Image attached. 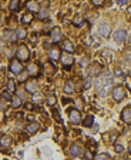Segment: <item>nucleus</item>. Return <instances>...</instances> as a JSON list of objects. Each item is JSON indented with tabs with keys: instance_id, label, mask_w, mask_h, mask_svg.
Masks as SVG:
<instances>
[{
	"instance_id": "31",
	"label": "nucleus",
	"mask_w": 131,
	"mask_h": 160,
	"mask_svg": "<svg viewBox=\"0 0 131 160\" xmlns=\"http://www.w3.org/2000/svg\"><path fill=\"white\" fill-rule=\"evenodd\" d=\"M84 157H86L87 160H94V156H93V153H91L90 149H86V150H84Z\"/></svg>"
},
{
	"instance_id": "40",
	"label": "nucleus",
	"mask_w": 131,
	"mask_h": 160,
	"mask_svg": "<svg viewBox=\"0 0 131 160\" xmlns=\"http://www.w3.org/2000/svg\"><path fill=\"white\" fill-rule=\"evenodd\" d=\"M53 116H54V119L57 120V122H62V120H60V117L57 116V109H53Z\"/></svg>"
},
{
	"instance_id": "37",
	"label": "nucleus",
	"mask_w": 131,
	"mask_h": 160,
	"mask_svg": "<svg viewBox=\"0 0 131 160\" xmlns=\"http://www.w3.org/2000/svg\"><path fill=\"white\" fill-rule=\"evenodd\" d=\"M114 149H115V152H117V153H123V150H124L123 144H115Z\"/></svg>"
},
{
	"instance_id": "44",
	"label": "nucleus",
	"mask_w": 131,
	"mask_h": 160,
	"mask_svg": "<svg viewBox=\"0 0 131 160\" xmlns=\"http://www.w3.org/2000/svg\"><path fill=\"white\" fill-rule=\"evenodd\" d=\"M44 47H46V49H50V43H49V41H44Z\"/></svg>"
},
{
	"instance_id": "4",
	"label": "nucleus",
	"mask_w": 131,
	"mask_h": 160,
	"mask_svg": "<svg viewBox=\"0 0 131 160\" xmlns=\"http://www.w3.org/2000/svg\"><path fill=\"white\" fill-rule=\"evenodd\" d=\"M9 69H10V72H12L13 74H16V76H19L20 73H23V66H21L20 60H16V59H13L12 62H10Z\"/></svg>"
},
{
	"instance_id": "46",
	"label": "nucleus",
	"mask_w": 131,
	"mask_h": 160,
	"mask_svg": "<svg viewBox=\"0 0 131 160\" xmlns=\"http://www.w3.org/2000/svg\"><path fill=\"white\" fill-rule=\"evenodd\" d=\"M127 12H128V14H131V6H130V7L127 9Z\"/></svg>"
},
{
	"instance_id": "9",
	"label": "nucleus",
	"mask_w": 131,
	"mask_h": 160,
	"mask_svg": "<svg viewBox=\"0 0 131 160\" xmlns=\"http://www.w3.org/2000/svg\"><path fill=\"white\" fill-rule=\"evenodd\" d=\"M39 90V83L36 80H29V82L26 83V92H29V93H36Z\"/></svg>"
},
{
	"instance_id": "48",
	"label": "nucleus",
	"mask_w": 131,
	"mask_h": 160,
	"mask_svg": "<svg viewBox=\"0 0 131 160\" xmlns=\"http://www.w3.org/2000/svg\"><path fill=\"white\" fill-rule=\"evenodd\" d=\"M0 26H2V17H0Z\"/></svg>"
},
{
	"instance_id": "38",
	"label": "nucleus",
	"mask_w": 131,
	"mask_h": 160,
	"mask_svg": "<svg viewBox=\"0 0 131 160\" xmlns=\"http://www.w3.org/2000/svg\"><path fill=\"white\" fill-rule=\"evenodd\" d=\"M26 76H27L26 73H20V74H19V82H24V80H26Z\"/></svg>"
},
{
	"instance_id": "12",
	"label": "nucleus",
	"mask_w": 131,
	"mask_h": 160,
	"mask_svg": "<svg viewBox=\"0 0 131 160\" xmlns=\"http://www.w3.org/2000/svg\"><path fill=\"white\" fill-rule=\"evenodd\" d=\"M121 120L125 122V123H131V107H125L123 111H121Z\"/></svg>"
},
{
	"instance_id": "33",
	"label": "nucleus",
	"mask_w": 131,
	"mask_h": 160,
	"mask_svg": "<svg viewBox=\"0 0 131 160\" xmlns=\"http://www.w3.org/2000/svg\"><path fill=\"white\" fill-rule=\"evenodd\" d=\"M33 100H34V102H41V100H43V96H41V93H33Z\"/></svg>"
},
{
	"instance_id": "36",
	"label": "nucleus",
	"mask_w": 131,
	"mask_h": 160,
	"mask_svg": "<svg viewBox=\"0 0 131 160\" xmlns=\"http://www.w3.org/2000/svg\"><path fill=\"white\" fill-rule=\"evenodd\" d=\"M98 73H100V66L95 64L94 67H93V70H91V74L94 76V74H98Z\"/></svg>"
},
{
	"instance_id": "1",
	"label": "nucleus",
	"mask_w": 131,
	"mask_h": 160,
	"mask_svg": "<svg viewBox=\"0 0 131 160\" xmlns=\"http://www.w3.org/2000/svg\"><path fill=\"white\" fill-rule=\"evenodd\" d=\"M111 76L108 73H103L95 79V92L100 96H106L111 87Z\"/></svg>"
},
{
	"instance_id": "15",
	"label": "nucleus",
	"mask_w": 131,
	"mask_h": 160,
	"mask_svg": "<svg viewBox=\"0 0 131 160\" xmlns=\"http://www.w3.org/2000/svg\"><path fill=\"white\" fill-rule=\"evenodd\" d=\"M12 142L13 140L9 135H3L0 137V146H2V147H9V146L12 144Z\"/></svg>"
},
{
	"instance_id": "17",
	"label": "nucleus",
	"mask_w": 131,
	"mask_h": 160,
	"mask_svg": "<svg viewBox=\"0 0 131 160\" xmlns=\"http://www.w3.org/2000/svg\"><path fill=\"white\" fill-rule=\"evenodd\" d=\"M60 56H62V54H60V50H58L57 47H56V49H51L49 52V59L50 60H58Z\"/></svg>"
},
{
	"instance_id": "19",
	"label": "nucleus",
	"mask_w": 131,
	"mask_h": 160,
	"mask_svg": "<svg viewBox=\"0 0 131 160\" xmlns=\"http://www.w3.org/2000/svg\"><path fill=\"white\" fill-rule=\"evenodd\" d=\"M50 16V12L47 7H40V10H39V19L40 20H44V19H47V17Z\"/></svg>"
},
{
	"instance_id": "11",
	"label": "nucleus",
	"mask_w": 131,
	"mask_h": 160,
	"mask_svg": "<svg viewBox=\"0 0 131 160\" xmlns=\"http://www.w3.org/2000/svg\"><path fill=\"white\" fill-rule=\"evenodd\" d=\"M60 60H62V63L66 66V67H69L70 64H73L74 63V57L73 56H70V53L62 54V56H60Z\"/></svg>"
},
{
	"instance_id": "22",
	"label": "nucleus",
	"mask_w": 131,
	"mask_h": 160,
	"mask_svg": "<svg viewBox=\"0 0 131 160\" xmlns=\"http://www.w3.org/2000/svg\"><path fill=\"white\" fill-rule=\"evenodd\" d=\"M20 7V0H12L10 4H9V9L12 10V12H17Z\"/></svg>"
},
{
	"instance_id": "18",
	"label": "nucleus",
	"mask_w": 131,
	"mask_h": 160,
	"mask_svg": "<svg viewBox=\"0 0 131 160\" xmlns=\"http://www.w3.org/2000/svg\"><path fill=\"white\" fill-rule=\"evenodd\" d=\"M26 7L30 10V13L32 12H39L40 10V7H39V3L37 2H34V0H30V2H27V6Z\"/></svg>"
},
{
	"instance_id": "8",
	"label": "nucleus",
	"mask_w": 131,
	"mask_h": 160,
	"mask_svg": "<svg viewBox=\"0 0 131 160\" xmlns=\"http://www.w3.org/2000/svg\"><path fill=\"white\" fill-rule=\"evenodd\" d=\"M70 113V122L73 124H77L81 122V113H80V110H77V109H73V110H69Z\"/></svg>"
},
{
	"instance_id": "32",
	"label": "nucleus",
	"mask_w": 131,
	"mask_h": 160,
	"mask_svg": "<svg viewBox=\"0 0 131 160\" xmlns=\"http://www.w3.org/2000/svg\"><path fill=\"white\" fill-rule=\"evenodd\" d=\"M46 103H47V104H49V106H54V104H56V96H49V97H47V100H46Z\"/></svg>"
},
{
	"instance_id": "41",
	"label": "nucleus",
	"mask_w": 131,
	"mask_h": 160,
	"mask_svg": "<svg viewBox=\"0 0 131 160\" xmlns=\"http://www.w3.org/2000/svg\"><path fill=\"white\" fill-rule=\"evenodd\" d=\"M117 4H120V6H125V4H127V0H117Z\"/></svg>"
},
{
	"instance_id": "24",
	"label": "nucleus",
	"mask_w": 131,
	"mask_h": 160,
	"mask_svg": "<svg viewBox=\"0 0 131 160\" xmlns=\"http://www.w3.org/2000/svg\"><path fill=\"white\" fill-rule=\"evenodd\" d=\"M39 67H37V64H34V63H30L29 66H27V73L33 74V76H36L37 73H39Z\"/></svg>"
},
{
	"instance_id": "23",
	"label": "nucleus",
	"mask_w": 131,
	"mask_h": 160,
	"mask_svg": "<svg viewBox=\"0 0 131 160\" xmlns=\"http://www.w3.org/2000/svg\"><path fill=\"white\" fill-rule=\"evenodd\" d=\"M4 36L7 37L9 40L12 41V43H14V41L19 39V37H17V34H16V32H10V30H6V34H4Z\"/></svg>"
},
{
	"instance_id": "5",
	"label": "nucleus",
	"mask_w": 131,
	"mask_h": 160,
	"mask_svg": "<svg viewBox=\"0 0 131 160\" xmlns=\"http://www.w3.org/2000/svg\"><path fill=\"white\" fill-rule=\"evenodd\" d=\"M113 39H114L115 43H124L125 39H127V30L124 29H117L113 34Z\"/></svg>"
},
{
	"instance_id": "39",
	"label": "nucleus",
	"mask_w": 131,
	"mask_h": 160,
	"mask_svg": "<svg viewBox=\"0 0 131 160\" xmlns=\"http://www.w3.org/2000/svg\"><path fill=\"white\" fill-rule=\"evenodd\" d=\"M93 2V4H95V6H101L103 3H104V0H91Z\"/></svg>"
},
{
	"instance_id": "25",
	"label": "nucleus",
	"mask_w": 131,
	"mask_h": 160,
	"mask_svg": "<svg viewBox=\"0 0 131 160\" xmlns=\"http://www.w3.org/2000/svg\"><path fill=\"white\" fill-rule=\"evenodd\" d=\"M16 34H17L19 39H26V37H27V32H26L23 27H17V29H16Z\"/></svg>"
},
{
	"instance_id": "7",
	"label": "nucleus",
	"mask_w": 131,
	"mask_h": 160,
	"mask_svg": "<svg viewBox=\"0 0 131 160\" xmlns=\"http://www.w3.org/2000/svg\"><path fill=\"white\" fill-rule=\"evenodd\" d=\"M50 37H51V41L53 43H58V41L63 40V33L60 27H53L51 32H50Z\"/></svg>"
},
{
	"instance_id": "20",
	"label": "nucleus",
	"mask_w": 131,
	"mask_h": 160,
	"mask_svg": "<svg viewBox=\"0 0 131 160\" xmlns=\"http://www.w3.org/2000/svg\"><path fill=\"white\" fill-rule=\"evenodd\" d=\"M73 92H74L73 82H71V80H67V82H66V84H64V93H66V95H71Z\"/></svg>"
},
{
	"instance_id": "47",
	"label": "nucleus",
	"mask_w": 131,
	"mask_h": 160,
	"mask_svg": "<svg viewBox=\"0 0 131 160\" xmlns=\"http://www.w3.org/2000/svg\"><path fill=\"white\" fill-rule=\"evenodd\" d=\"M73 160H81V159H80V157H74Z\"/></svg>"
},
{
	"instance_id": "35",
	"label": "nucleus",
	"mask_w": 131,
	"mask_h": 160,
	"mask_svg": "<svg viewBox=\"0 0 131 160\" xmlns=\"http://www.w3.org/2000/svg\"><path fill=\"white\" fill-rule=\"evenodd\" d=\"M101 54L104 56V59H106V60H110V57H111V52H110V50H104Z\"/></svg>"
},
{
	"instance_id": "14",
	"label": "nucleus",
	"mask_w": 131,
	"mask_h": 160,
	"mask_svg": "<svg viewBox=\"0 0 131 160\" xmlns=\"http://www.w3.org/2000/svg\"><path fill=\"white\" fill-rule=\"evenodd\" d=\"M62 49L64 50V52H67V53H73L74 52V46L73 43L70 40H63L62 41Z\"/></svg>"
},
{
	"instance_id": "43",
	"label": "nucleus",
	"mask_w": 131,
	"mask_h": 160,
	"mask_svg": "<svg viewBox=\"0 0 131 160\" xmlns=\"http://www.w3.org/2000/svg\"><path fill=\"white\" fill-rule=\"evenodd\" d=\"M24 107L27 109V110H33V104H30V103H26Z\"/></svg>"
},
{
	"instance_id": "30",
	"label": "nucleus",
	"mask_w": 131,
	"mask_h": 160,
	"mask_svg": "<svg viewBox=\"0 0 131 160\" xmlns=\"http://www.w3.org/2000/svg\"><path fill=\"white\" fill-rule=\"evenodd\" d=\"M94 160H110V156L106 154V153H100V154H97L94 157Z\"/></svg>"
},
{
	"instance_id": "26",
	"label": "nucleus",
	"mask_w": 131,
	"mask_h": 160,
	"mask_svg": "<svg viewBox=\"0 0 131 160\" xmlns=\"http://www.w3.org/2000/svg\"><path fill=\"white\" fill-rule=\"evenodd\" d=\"M12 106L14 107V109H19V107L21 106V99L19 97V96H16V97L12 99Z\"/></svg>"
},
{
	"instance_id": "29",
	"label": "nucleus",
	"mask_w": 131,
	"mask_h": 160,
	"mask_svg": "<svg viewBox=\"0 0 131 160\" xmlns=\"http://www.w3.org/2000/svg\"><path fill=\"white\" fill-rule=\"evenodd\" d=\"M91 86H93V79H91V77H87L86 80H84V84H83L84 90H88Z\"/></svg>"
},
{
	"instance_id": "3",
	"label": "nucleus",
	"mask_w": 131,
	"mask_h": 160,
	"mask_svg": "<svg viewBox=\"0 0 131 160\" xmlns=\"http://www.w3.org/2000/svg\"><path fill=\"white\" fill-rule=\"evenodd\" d=\"M111 95H113V99H114L115 102H121L125 97V89L123 86H115V87H113Z\"/></svg>"
},
{
	"instance_id": "45",
	"label": "nucleus",
	"mask_w": 131,
	"mask_h": 160,
	"mask_svg": "<svg viewBox=\"0 0 131 160\" xmlns=\"http://www.w3.org/2000/svg\"><path fill=\"white\" fill-rule=\"evenodd\" d=\"M62 102H63V104H67V103H70V100L69 99H63Z\"/></svg>"
},
{
	"instance_id": "6",
	"label": "nucleus",
	"mask_w": 131,
	"mask_h": 160,
	"mask_svg": "<svg viewBox=\"0 0 131 160\" xmlns=\"http://www.w3.org/2000/svg\"><path fill=\"white\" fill-rule=\"evenodd\" d=\"M98 33H100L103 37H110V34H111V25L108 23V21H103L101 25L98 26Z\"/></svg>"
},
{
	"instance_id": "16",
	"label": "nucleus",
	"mask_w": 131,
	"mask_h": 160,
	"mask_svg": "<svg viewBox=\"0 0 131 160\" xmlns=\"http://www.w3.org/2000/svg\"><path fill=\"white\" fill-rule=\"evenodd\" d=\"M83 126L84 127H93L94 126V116L93 115H87L83 120Z\"/></svg>"
},
{
	"instance_id": "10",
	"label": "nucleus",
	"mask_w": 131,
	"mask_h": 160,
	"mask_svg": "<svg viewBox=\"0 0 131 160\" xmlns=\"http://www.w3.org/2000/svg\"><path fill=\"white\" fill-rule=\"evenodd\" d=\"M70 153H71V156H74V157H78L80 154L83 153V149H81V146L78 143H74V144H71L70 146Z\"/></svg>"
},
{
	"instance_id": "34",
	"label": "nucleus",
	"mask_w": 131,
	"mask_h": 160,
	"mask_svg": "<svg viewBox=\"0 0 131 160\" xmlns=\"http://www.w3.org/2000/svg\"><path fill=\"white\" fill-rule=\"evenodd\" d=\"M2 97H3L4 100H10V102H12V99H13L9 92H2Z\"/></svg>"
},
{
	"instance_id": "27",
	"label": "nucleus",
	"mask_w": 131,
	"mask_h": 160,
	"mask_svg": "<svg viewBox=\"0 0 131 160\" xmlns=\"http://www.w3.org/2000/svg\"><path fill=\"white\" fill-rule=\"evenodd\" d=\"M73 23H74V26H76V27H80V26H83V23H84V19H83V17L78 14V16L74 17Z\"/></svg>"
},
{
	"instance_id": "13",
	"label": "nucleus",
	"mask_w": 131,
	"mask_h": 160,
	"mask_svg": "<svg viewBox=\"0 0 131 160\" xmlns=\"http://www.w3.org/2000/svg\"><path fill=\"white\" fill-rule=\"evenodd\" d=\"M39 129H40V124L37 123V122H32V123H29L26 126V131L30 133V135H34L36 131H39Z\"/></svg>"
},
{
	"instance_id": "2",
	"label": "nucleus",
	"mask_w": 131,
	"mask_h": 160,
	"mask_svg": "<svg viewBox=\"0 0 131 160\" xmlns=\"http://www.w3.org/2000/svg\"><path fill=\"white\" fill-rule=\"evenodd\" d=\"M16 54H17V57H19L20 62H26V60H29V59H30V50H29V47H27L26 45H20V46H19V49H17Z\"/></svg>"
},
{
	"instance_id": "28",
	"label": "nucleus",
	"mask_w": 131,
	"mask_h": 160,
	"mask_svg": "<svg viewBox=\"0 0 131 160\" xmlns=\"http://www.w3.org/2000/svg\"><path fill=\"white\" fill-rule=\"evenodd\" d=\"M7 87H9V92L10 93H14L16 92V84H14V80L13 79H9L7 80Z\"/></svg>"
},
{
	"instance_id": "42",
	"label": "nucleus",
	"mask_w": 131,
	"mask_h": 160,
	"mask_svg": "<svg viewBox=\"0 0 131 160\" xmlns=\"http://www.w3.org/2000/svg\"><path fill=\"white\" fill-rule=\"evenodd\" d=\"M80 64H81V66H87V64H88V60H87V59H81Z\"/></svg>"
},
{
	"instance_id": "21",
	"label": "nucleus",
	"mask_w": 131,
	"mask_h": 160,
	"mask_svg": "<svg viewBox=\"0 0 131 160\" xmlns=\"http://www.w3.org/2000/svg\"><path fill=\"white\" fill-rule=\"evenodd\" d=\"M33 21V13H24L21 16V23L23 25H30Z\"/></svg>"
}]
</instances>
